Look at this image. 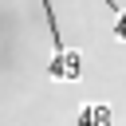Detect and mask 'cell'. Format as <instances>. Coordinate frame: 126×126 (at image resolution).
<instances>
[{
    "label": "cell",
    "instance_id": "6da1fadb",
    "mask_svg": "<svg viewBox=\"0 0 126 126\" xmlns=\"http://www.w3.org/2000/svg\"><path fill=\"white\" fill-rule=\"evenodd\" d=\"M47 79H55V83H79L83 79V55L79 51H59V55H51V63H47Z\"/></svg>",
    "mask_w": 126,
    "mask_h": 126
},
{
    "label": "cell",
    "instance_id": "7a4b0ae2",
    "mask_svg": "<svg viewBox=\"0 0 126 126\" xmlns=\"http://www.w3.org/2000/svg\"><path fill=\"white\" fill-rule=\"evenodd\" d=\"M110 122H114V114L106 102H87L79 110V126H110Z\"/></svg>",
    "mask_w": 126,
    "mask_h": 126
},
{
    "label": "cell",
    "instance_id": "3957f363",
    "mask_svg": "<svg viewBox=\"0 0 126 126\" xmlns=\"http://www.w3.org/2000/svg\"><path fill=\"white\" fill-rule=\"evenodd\" d=\"M43 12H47V32H51V47H55V55H59V51H67V43H63V32H59V20H55V8H51V0H43Z\"/></svg>",
    "mask_w": 126,
    "mask_h": 126
},
{
    "label": "cell",
    "instance_id": "277c9868",
    "mask_svg": "<svg viewBox=\"0 0 126 126\" xmlns=\"http://www.w3.org/2000/svg\"><path fill=\"white\" fill-rule=\"evenodd\" d=\"M114 35H118V39H122V43H126V12H122V16H118V24H114Z\"/></svg>",
    "mask_w": 126,
    "mask_h": 126
},
{
    "label": "cell",
    "instance_id": "5b68a950",
    "mask_svg": "<svg viewBox=\"0 0 126 126\" xmlns=\"http://www.w3.org/2000/svg\"><path fill=\"white\" fill-rule=\"evenodd\" d=\"M102 4H106V8L114 12V16H122V4H118V0H102Z\"/></svg>",
    "mask_w": 126,
    "mask_h": 126
}]
</instances>
